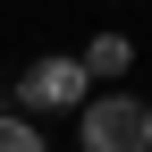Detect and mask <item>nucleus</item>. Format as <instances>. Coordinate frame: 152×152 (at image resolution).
I'll return each instance as SVG.
<instances>
[{
    "label": "nucleus",
    "instance_id": "f257e3e1",
    "mask_svg": "<svg viewBox=\"0 0 152 152\" xmlns=\"http://www.w3.org/2000/svg\"><path fill=\"white\" fill-rule=\"evenodd\" d=\"M85 85L93 76L68 59V51H51V59H34L17 76V118H42V110H85Z\"/></svg>",
    "mask_w": 152,
    "mask_h": 152
},
{
    "label": "nucleus",
    "instance_id": "f03ea898",
    "mask_svg": "<svg viewBox=\"0 0 152 152\" xmlns=\"http://www.w3.org/2000/svg\"><path fill=\"white\" fill-rule=\"evenodd\" d=\"M76 144L85 152H144V102L135 93H102L76 110Z\"/></svg>",
    "mask_w": 152,
    "mask_h": 152
},
{
    "label": "nucleus",
    "instance_id": "7ed1b4c3",
    "mask_svg": "<svg viewBox=\"0 0 152 152\" xmlns=\"http://www.w3.org/2000/svg\"><path fill=\"white\" fill-rule=\"evenodd\" d=\"M127 59H135V42H127V34H93L76 68H85V76H127Z\"/></svg>",
    "mask_w": 152,
    "mask_h": 152
},
{
    "label": "nucleus",
    "instance_id": "20e7f679",
    "mask_svg": "<svg viewBox=\"0 0 152 152\" xmlns=\"http://www.w3.org/2000/svg\"><path fill=\"white\" fill-rule=\"evenodd\" d=\"M0 152H51V144H42V127H34V118L0 110Z\"/></svg>",
    "mask_w": 152,
    "mask_h": 152
},
{
    "label": "nucleus",
    "instance_id": "39448f33",
    "mask_svg": "<svg viewBox=\"0 0 152 152\" xmlns=\"http://www.w3.org/2000/svg\"><path fill=\"white\" fill-rule=\"evenodd\" d=\"M144 152H152V110H144Z\"/></svg>",
    "mask_w": 152,
    "mask_h": 152
}]
</instances>
